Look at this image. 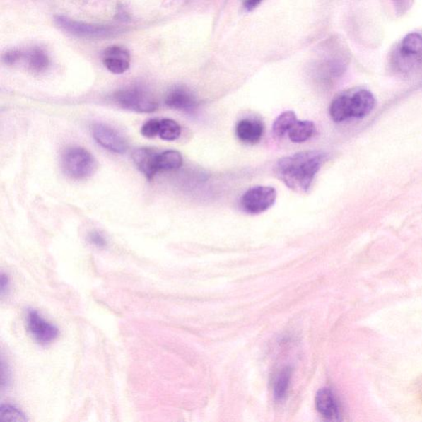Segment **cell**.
<instances>
[{"label":"cell","mask_w":422,"mask_h":422,"mask_svg":"<svg viewBox=\"0 0 422 422\" xmlns=\"http://www.w3.org/2000/svg\"><path fill=\"white\" fill-rule=\"evenodd\" d=\"M326 153L307 151L282 158L277 162L276 175L291 190L305 193L326 160Z\"/></svg>","instance_id":"cell-1"},{"label":"cell","mask_w":422,"mask_h":422,"mask_svg":"<svg viewBox=\"0 0 422 422\" xmlns=\"http://www.w3.org/2000/svg\"><path fill=\"white\" fill-rule=\"evenodd\" d=\"M375 98L368 89L354 88L339 94L332 101L330 116L336 122L363 118L373 110Z\"/></svg>","instance_id":"cell-2"},{"label":"cell","mask_w":422,"mask_h":422,"mask_svg":"<svg viewBox=\"0 0 422 422\" xmlns=\"http://www.w3.org/2000/svg\"><path fill=\"white\" fill-rule=\"evenodd\" d=\"M390 64L401 74L414 71L422 66V32L411 33L396 45L390 54Z\"/></svg>","instance_id":"cell-3"},{"label":"cell","mask_w":422,"mask_h":422,"mask_svg":"<svg viewBox=\"0 0 422 422\" xmlns=\"http://www.w3.org/2000/svg\"><path fill=\"white\" fill-rule=\"evenodd\" d=\"M62 168L66 175L74 180H86L94 175L98 163L86 148H68L62 156Z\"/></svg>","instance_id":"cell-4"},{"label":"cell","mask_w":422,"mask_h":422,"mask_svg":"<svg viewBox=\"0 0 422 422\" xmlns=\"http://www.w3.org/2000/svg\"><path fill=\"white\" fill-rule=\"evenodd\" d=\"M113 100L119 106L137 112L150 113L158 108L156 98L145 89L131 87L122 89L113 95Z\"/></svg>","instance_id":"cell-5"},{"label":"cell","mask_w":422,"mask_h":422,"mask_svg":"<svg viewBox=\"0 0 422 422\" xmlns=\"http://www.w3.org/2000/svg\"><path fill=\"white\" fill-rule=\"evenodd\" d=\"M277 193L274 187H255L247 191L241 200L246 212L257 215L265 212L275 204Z\"/></svg>","instance_id":"cell-6"},{"label":"cell","mask_w":422,"mask_h":422,"mask_svg":"<svg viewBox=\"0 0 422 422\" xmlns=\"http://www.w3.org/2000/svg\"><path fill=\"white\" fill-rule=\"evenodd\" d=\"M56 23L64 31L81 37H107L117 32L116 28L112 27L78 22L64 16H57Z\"/></svg>","instance_id":"cell-7"},{"label":"cell","mask_w":422,"mask_h":422,"mask_svg":"<svg viewBox=\"0 0 422 422\" xmlns=\"http://www.w3.org/2000/svg\"><path fill=\"white\" fill-rule=\"evenodd\" d=\"M26 322L30 334L39 344H52L59 336L58 327L45 320L37 310L28 311Z\"/></svg>","instance_id":"cell-8"},{"label":"cell","mask_w":422,"mask_h":422,"mask_svg":"<svg viewBox=\"0 0 422 422\" xmlns=\"http://www.w3.org/2000/svg\"><path fill=\"white\" fill-rule=\"evenodd\" d=\"M93 136L99 145L116 153H126L128 143L120 132L103 123L93 124L91 128Z\"/></svg>","instance_id":"cell-9"},{"label":"cell","mask_w":422,"mask_h":422,"mask_svg":"<svg viewBox=\"0 0 422 422\" xmlns=\"http://www.w3.org/2000/svg\"><path fill=\"white\" fill-rule=\"evenodd\" d=\"M103 66L114 74L126 73L131 66V54L126 47L112 46L102 54Z\"/></svg>","instance_id":"cell-10"},{"label":"cell","mask_w":422,"mask_h":422,"mask_svg":"<svg viewBox=\"0 0 422 422\" xmlns=\"http://www.w3.org/2000/svg\"><path fill=\"white\" fill-rule=\"evenodd\" d=\"M158 156L160 153L151 148H137L134 151L132 160L148 180H153L158 170Z\"/></svg>","instance_id":"cell-11"},{"label":"cell","mask_w":422,"mask_h":422,"mask_svg":"<svg viewBox=\"0 0 422 422\" xmlns=\"http://www.w3.org/2000/svg\"><path fill=\"white\" fill-rule=\"evenodd\" d=\"M316 408L324 418L335 421L341 419V408L339 401L329 389H322L316 395Z\"/></svg>","instance_id":"cell-12"},{"label":"cell","mask_w":422,"mask_h":422,"mask_svg":"<svg viewBox=\"0 0 422 422\" xmlns=\"http://www.w3.org/2000/svg\"><path fill=\"white\" fill-rule=\"evenodd\" d=\"M165 103L171 108L187 112L193 110L197 105L194 94L183 87L171 89L167 94Z\"/></svg>","instance_id":"cell-13"},{"label":"cell","mask_w":422,"mask_h":422,"mask_svg":"<svg viewBox=\"0 0 422 422\" xmlns=\"http://www.w3.org/2000/svg\"><path fill=\"white\" fill-rule=\"evenodd\" d=\"M264 127L260 121L245 119L237 124L236 135L242 142L255 143L262 137Z\"/></svg>","instance_id":"cell-14"},{"label":"cell","mask_w":422,"mask_h":422,"mask_svg":"<svg viewBox=\"0 0 422 422\" xmlns=\"http://www.w3.org/2000/svg\"><path fill=\"white\" fill-rule=\"evenodd\" d=\"M315 131V123L310 121L296 122L288 132L291 141L294 143H303L310 140Z\"/></svg>","instance_id":"cell-15"},{"label":"cell","mask_w":422,"mask_h":422,"mask_svg":"<svg viewBox=\"0 0 422 422\" xmlns=\"http://www.w3.org/2000/svg\"><path fill=\"white\" fill-rule=\"evenodd\" d=\"M27 62L33 73H42L47 71L49 61L47 54L40 48H34L27 54Z\"/></svg>","instance_id":"cell-16"},{"label":"cell","mask_w":422,"mask_h":422,"mask_svg":"<svg viewBox=\"0 0 422 422\" xmlns=\"http://www.w3.org/2000/svg\"><path fill=\"white\" fill-rule=\"evenodd\" d=\"M183 158L181 153L176 151H168L160 153L158 156V170L171 171L182 167Z\"/></svg>","instance_id":"cell-17"},{"label":"cell","mask_w":422,"mask_h":422,"mask_svg":"<svg viewBox=\"0 0 422 422\" xmlns=\"http://www.w3.org/2000/svg\"><path fill=\"white\" fill-rule=\"evenodd\" d=\"M296 122L297 118L294 112L288 111L283 112L276 118L274 124H273V132L278 137L284 136L286 133L289 132Z\"/></svg>","instance_id":"cell-18"},{"label":"cell","mask_w":422,"mask_h":422,"mask_svg":"<svg viewBox=\"0 0 422 422\" xmlns=\"http://www.w3.org/2000/svg\"><path fill=\"white\" fill-rule=\"evenodd\" d=\"M182 129L180 124L171 119H163L160 120V133L158 136L163 141H173L180 137Z\"/></svg>","instance_id":"cell-19"},{"label":"cell","mask_w":422,"mask_h":422,"mask_svg":"<svg viewBox=\"0 0 422 422\" xmlns=\"http://www.w3.org/2000/svg\"><path fill=\"white\" fill-rule=\"evenodd\" d=\"M291 379V370L290 368L283 369L278 375L275 382L274 395L277 400H282L285 398L289 389Z\"/></svg>","instance_id":"cell-20"},{"label":"cell","mask_w":422,"mask_h":422,"mask_svg":"<svg viewBox=\"0 0 422 422\" xmlns=\"http://www.w3.org/2000/svg\"><path fill=\"white\" fill-rule=\"evenodd\" d=\"M0 421L5 422L28 421L26 415L16 406L10 404H2L0 406Z\"/></svg>","instance_id":"cell-21"},{"label":"cell","mask_w":422,"mask_h":422,"mask_svg":"<svg viewBox=\"0 0 422 422\" xmlns=\"http://www.w3.org/2000/svg\"><path fill=\"white\" fill-rule=\"evenodd\" d=\"M160 120L157 119H152V120L148 121L141 128L142 136L152 139L158 136L160 133Z\"/></svg>","instance_id":"cell-22"},{"label":"cell","mask_w":422,"mask_h":422,"mask_svg":"<svg viewBox=\"0 0 422 422\" xmlns=\"http://www.w3.org/2000/svg\"><path fill=\"white\" fill-rule=\"evenodd\" d=\"M88 240L91 245L98 247L104 248L107 245V238L98 231H93L88 233Z\"/></svg>","instance_id":"cell-23"},{"label":"cell","mask_w":422,"mask_h":422,"mask_svg":"<svg viewBox=\"0 0 422 422\" xmlns=\"http://www.w3.org/2000/svg\"><path fill=\"white\" fill-rule=\"evenodd\" d=\"M2 378H1V388L4 389H8L11 382V374H10V370L8 365L4 363V359H2Z\"/></svg>","instance_id":"cell-24"},{"label":"cell","mask_w":422,"mask_h":422,"mask_svg":"<svg viewBox=\"0 0 422 422\" xmlns=\"http://www.w3.org/2000/svg\"><path fill=\"white\" fill-rule=\"evenodd\" d=\"M21 57V52L16 51V49H13V51L8 52L6 54H5L4 59L5 63L11 66V64H14L18 61Z\"/></svg>","instance_id":"cell-25"},{"label":"cell","mask_w":422,"mask_h":422,"mask_svg":"<svg viewBox=\"0 0 422 422\" xmlns=\"http://www.w3.org/2000/svg\"><path fill=\"white\" fill-rule=\"evenodd\" d=\"M9 283L8 276L2 272L1 279H0V292H1V296H4L7 294L9 290Z\"/></svg>","instance_id":"cell-26"},{"label":"cell","mask_w":422,"mask_h":422,"mask_svg":"<svg viewBox=\"0 0 422 422\" xmlns=\"http://www.w3.org/2000/svg\"><path fill=\"white\" fill-rule=\"evenodd\" d=\"M262 1V0H245L243 6H245L247 11H252V10L256 8Z\"/></svg>","instance_id":"cell-27"}]
</instances>
